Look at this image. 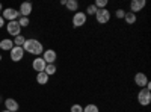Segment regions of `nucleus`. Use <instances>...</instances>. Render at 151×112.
<instances>
[{"mask_svg":"<svg viewBox=\"0 0 151 112\" xmlns=\"http://www.w3.org/2000/svg\"><path fill=\"white\" fill-rule=\"evenodd\" d=\"M23 50H24V52H27V53H30V55L40 56V55H42V52H44V47H42V44L38 41V40H35V38H29V40L24 41V44H23Z\"/></svg>","mask_w":151,"mask_h":112,"instance_id":"nucleus-1","label":"nucleus"},{"mask_svg":"<svg viewBox=\"0 0 151 112\" xmlns=\"http://www.w3.org/2000/svg\"><path fill=\"white\" fill-rule=\"evenodd\" d=\"M137 102L141 106H148L151 103V91L147 88H141V91L137 92Z\"/></svg>","mask_w":151,"mask_h":112,"instance_id":"nucleus-2","label":"nucleus"},{"mask_svg":"<svg viewBox=\"0 0 151 112\" xmlns=\"http://www.w3.org/2000/svg\"><path fill=\"white\" fill-rule=\"evenodd\" d=\"M95 20H97V23H100V24H106V23H109V20H110V11H109L107 8H104V9H98V11H97V14H95Z\"/></svg>","mask_w":151,"mask_h":112,"instance_id":"nucleus-3","label":"nucleus"},{"mask_svg":"<svg viewBox=\"0 0 151 112\" xmlns=\"http://www.w3.org/2000/svg\"><path fill=\"white\" fill-rule=\"evenodd\" d=\"M86 14L85 12H74V15H73V26L74 27H82L83 24H86Z\"/></svg>","mask_w":151,"mask_h":112,"instance_id":"nucleus-4","label":"nucleus"},{"mask_svg":"<svg viewBox=\"0 0 151 112\" xmlns=\"http://www.w3.org/2000/svg\"><path fill=\"white\" fill-rule=\"evenodd\" d=\"M2 17H3V20H8V21H15L17 18H20V14H18V11L14 9V8H6L3 11Z\"/></svg>","mask_w":151,"mask_h":112,"instance_id":"nucleus-5","label":"nucleus"},{"mask_svg":"<svg viewBox=\"0 0 151 112\" xmlns=\"http://www.w3.org/2000/svg\"><path fill=\"white\" fill-rule=\"evenodd\" d=\"M42 59L45 61V64H55L58 61V53L53 48H47L45 52H42Z\"/></svg>","mask_w":151,"mask_h":112,"instance_id":"nucleus-6","label":"nucleus"},{"mask_svg":"<svg viewBox=\"0 0 151 112\" xmlns=\"http://www.w3.org/2000/svg\"><path fill=\"white\" fill-rule=\"evenodd\" d=\"M6 30H8V33L12 35V36H17V35L21 33V27H20V24H18L17 20H15V21H8Z\"/></svg>","mask_w":151,"mask_h":112,"instance_id":"nucleus-7","label":"nucleus"},{"mask_svg":"<svg viewBox=\"0 0 151 112\" xmlns=\"http://www.w3.org/2000/svg\"><path fill=\"white\" fill-rule=\"evenodd\" d=\"M11 59L14 61V62H20L23 58H24V50H23V47H17V46H14L11 48Z\"/></svg>","mask_w":151,"mask_h":112,"instance_id":"nucleus-8","label":"nucleus"},{"mask_svg":"<svg viewBox=\"0 0 151 112\" xmlns=\"http://www.w3.org/2000/svg\"><path fill=\"white\" fill-rule=\"evenodd\" d=\"M148 77H147V74L145 73H136L134 74V83L139 86V88H145V85L148 83Z\"/></svg>","mask_w":151,"mask_h":112,"instance_id":"nucleus-9","label":"nucleus"},{"mask_svg":"<svg viewBox=\"0 0 151 112\" xmlns=\"http://www.w3.org/2000/svg\"><path fill=\"white\" fill-rule=\"evenodd\" d=\"M45 61L42 59V58H40V56H38V58H35L33 59V62H32V67H33V70L36 71V73H42L44 70H45Z\"/></svg>","mask_w":151,"mask_h":112,"instance_id":"nucleus-10","label":"nucleus"},{"mask_svg":"<svg viewBox=\"0 0 151 112\" xmlns=\"http://www.w3.org/2000/svg\"><path fill=\"white\" fill-rule=\"evenodd\" d=\"M18 14L20 17H29L32 14V3L30 2H24L20 5V9H18Z\"/></svg>","mask_w":151,"mask_h":112,"instance_id":"nucleus-11","label":"nucleus"},{"mask_svg":"<svg viewBox=\"0 0 151 112\" xmlns=\"http://www.w3.org/2000/svg\"><path fill=\"white\" fill-rule=\"evenodd\" d=\"M144 8H145V0H132L130 2V11L133 12V14L142 11Z\"/></svg>","mask_w":151,"mask_h":112,"instance_id":"nucleus-12","label":"nucleus"},{"mask_svg":"<svg viewBox=\"0 0 151 112\" xmlns=\"http://www.w3.org/2000/svg\"><path fill=\"white\" fill-rule=\"evenodd\" d=\"M5 106H6V111H9V112H17L18 108H20L17 100H14V98H6V100H5Z\"/></svg>","mask_w":151,"mask_h":112,"instance_id":"nucleus-13","label":"nucleus"},{"mask_svg":"<svg viewBox=\"0 0 151 112\" xmlns=\"http://www.w3.org/2000/svg\"><path fill=\"white\" fill-rule=\"evenodd\" d=\"M12 47H14V41L9 40V38H5V40L0 41V48H2V50H9L11 52Z\"/></svg>","mask_w":151,"mask_h":112,"instance_id":"nucleus-14","label":"nucleus"},{"mask_svg":"<svg viewBox=\"0 0 151 112\" xmlns=\"http://www.w3.org/2000/svg\"><path fill=\"white\" fill-rule=\"evenodd\" d=\"M67 9L70 11V12H77V9H79V2L77 0H67Z\"/></svg>","mask_w":151,"mask_h":112,"instance_id":"nucleus-15","label":"nucleus"},{"mask_svg":"<svg viewBox=\"0 0 151 112\" xmlns=\"http://www.w3.org/2000/svg\"><path fill=\"white\" fill-rule=\"evenodd\" d=\"M48 79H50V77L47 76V74H45L44 71L36 74V82L40 83V85H47V83H48Z\"/></svg>","mask_w":151,"mask_h":112,"instance_id":"nucleus-16","label":"nucleus"},{"mask_svg":"<svg viewBox=\"0 0 151 112\" xmlns=\"http://www.w3.org/2000/svg\"><path fill=\"white\" fill-rule=\"evenodd\" d=\"M58 71V67H56V64H47L45 65V70H44V73L47 74V76L50 77V76H53V74Z\"/></svg>","mask_w":151,"mask_h":112,"instance_id":"nucleus-17","label":"nucleus"},{"mask_svg":"<svg viewBox=\"0 0 151 112\" xmlns=\"http://www.w3.org/2000/svg\"><path fill=\"white\" fill-rule=\"evenodd\" d=\"M124 20L127 24H134L136 23V14H133V12H125Z\"/></svg>","mask_w":151,"mask_h":112,"instance_id":"nucleus-18","label":"nucleus"},{"mask_svg":"<svg viewBox=\"0 0 151 112\" xmlns=\"http://www.w3.org/2000/svg\"><path fill=\"white\" fill-rule=\"evenodd\" d=\"M24 41H26V38H24L21 33L17 35V36H14V46H17V47H23Z\"/></svg>","mask_w":151,"mask_h":112,"instance_id":"nucleus-19","label":"nucleus"},{"mask_svg":"<svg viewBox=\"0 0 151 112\" xmlns=\"http://www.w3.org/2000/svg\"><path fill=\"white\" fill-rule=\"evenodd\" d=\"M83 112H100V109H98V106H97V105L89 103V105H86V106L83 108Z\"/></svg>","mask_w":151,"mask_h":112,"instance_id":"nucleus-20","label":"nucleus"},{"mask_svg":"<svg viewBox=\"0 0 151 112\" xmlns=\"http://www.w3.org/2000/svg\"><path fill=\"white\" fill-rule=\"evenodd\" d=\"M17 21H18V24H20V27H27L29 23H30V21H29V17H20Z\"/></svg>","mask_w":151,"mask_h":112,"instance_id":"nucleus-21","label":"nucleus"},{"mask_svg":"<svg viewBox=\"0 0 151 112\" xmlns=\"http://www.w3.org/2000/svg\"><path fill=\"white\" fill-rule=\"evenodd\" d=\"M97 11H98V9L95 8V5H89V6L86 8V12H85V14H86V17H88V15H95Z\"/></svg>","mask_w":151,"mask_h":112,"instance_id":"nucleus-22","label":"nucleus"},{"mask_svg":"<svg viewBox=\"0 0 151 112\" xmlns=\"http://www.w3.org/2000/svg\"><path fill=\"white\" fill-rule=\"evenodd\" d=\"M94 5L97 9H104V8H107V0H97Z\"/></svg>","mask_w":151,"mask_h":112,"instance_id":"nucleus-23","label":"nucleus"},{"mask_svg":"<svg viewBox=\"0 0 151 112\" xmlns=\"http://www.w3.org/2000/svg\"><path fill=\"white\" fill-rule=\"evenodd\" d=\"M70 112H83V106L79 105V103H76L70 108Z\"/></svg>","mask_w":151,"mask_h":112,"instance_id":"nucleus-24","label":"nucleus"},{"mask_svg":"<svg viewBox=\"0 0 151 112\" xmlns=\"http://www.w3.org/2000/svg\"><path fill=\"white\" fill-rule=\"evenodd\" d=\"M124 15H125V11L124 9H116L115 11V17L116 18H124Z\"/></svg>","mask_w":151,"mask_h":112,"instance_id":"nucleus-25","label":"nucleus"},{"mask_svg":"<svg viewBox=\"0 0 151 112\" xmlns=\"http://www.w3.org/2000/svg\"><path fill=\"white\" fill-rule=\"evenodd\" d=\"M5 26V20H3V17L0 15V27H3Z\"/></svg>","mask_w":151,"mask_h":112,"instance_id":"nucleus-26","label":"nucleus"},{"mask_svg":"<svg viewBox=\"0 0 151 112\" xmlns=\"http://www.w3.org/2000/svg\"><path fill=\"white\" fill-rule=\"evenodd\" d=\"M3 9V6H2V3H0V11H2Z\"/></svg>","mask_w":151,"mask_h":112,"instance_id":"nucleus-27","label":"nucleus"},{"mask_svg":"<svg viewBox=\"0 0 151 112\" xmlns=\"http://www.w3.org/2000/svg\"><path fill=\"white\" fill-rule=\"evenodd\" d=\"M0 103H2V95H0Z\"/></svg>","mask_w":151,"mask_h":112,"instance_id":"nucleus-28","label":"nucleus"},{"mask_svg":"<svg viewBox=\"0 0 151 112\" xmlns=\"http://www.w3.org/2000/svg\"><path fill=\"white\" fill-rule=\"evenodd\" d=\"M2 112H9V111H2Z\"/></svg>","mask_w":151,"mask_h":112,"instance_id":"nucleus-29","label":"nucleus"},{"mask_svg":"<svg viewBox=\"0 0 151 112\" xmlns=\"http://www.w3.org/2000/svg\"><path fill=\"white\" fill-rule=\"evenodd\" d=\"M0 61H2V55H0Z\"/></svg>","mask_w":151,"mask_h":112,"instance_id":"nucleus-30","label":"nucleus"}]
</instances>
